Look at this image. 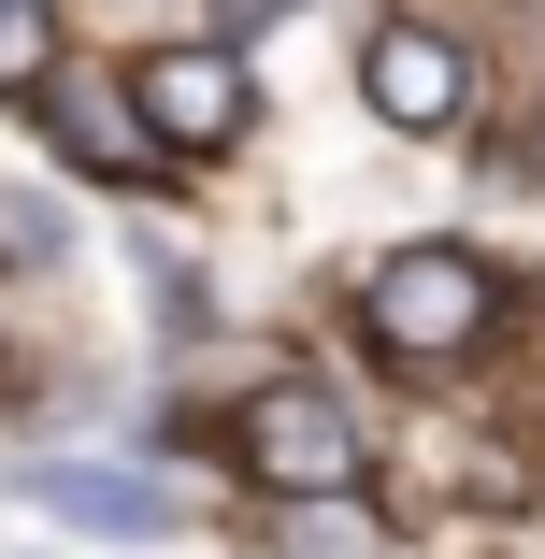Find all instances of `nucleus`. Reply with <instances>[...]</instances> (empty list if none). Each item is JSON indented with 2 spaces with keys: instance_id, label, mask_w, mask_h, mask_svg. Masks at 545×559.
<instances>
[{
  "instance_id": "nucleus-1",
  "label": "nucleus",
  "mask_w": 545,
  "mask_h": 559,
  "mask_svg": "<svg viewBox=\"0 0 545 559\" xmlns=\"http://www.w3.org/2000/svg\"><path fill=\"white\" fill-rule=\"evenodd\" d=\"M359 301H374V345L388 359H474L502 330V273L474 245H402V259H374Z\"/></svg>"
},
{
  "instance_id": "nucleus-2",
  "label": "nucleus",
  "mask_w": 545,
  "mask_h": 559,
  "mask_svg": "<svg viewBox=\"0 0 545 559\" xmlns=\"http://www.w3.org/2000/svg\"><path fill=\"white\" fill-rule=\"evenodd\" d=\"M230 460H245L259 488H287V502H345V488H359V416H345L331 388H259V402L230 416Z\"/></svg>"
},
{
  "instance_id": "nucleus-3",
  "label": "nucleus",
  "mask_w": 545,
  "mask_h": 559,
  "mask_svg": "<svg viewBox=\"0 0 545 559\" xmlns=\"http://www.w3.org/2000/svg\"><path fill=\"white\" fill-rule=\"evenodd\" d=\"M116 100L144 116V144H158V158H230V144H245V116H259L230 44H158V58L116 86Z\"/></svg>"
},
{
  "instance_id": "nucleus-4",
  "label": "nucleus",
  "mask_w": 545,
  "mask_h": 559,
  "mask_svg": "<svg viewBox=\"0 0 545 559\" xmlns=\"http://www.w3.org/2000/svg\"><path fill=\"white\" fill-rule=\"evenodd\" d=\"M359 86H374V116H388V130L446 144V130H460V100H474V58L430 29V15H388V29L359 44Z\"/></svg>"
},
{
  "instance_id": "nucleus-5",
  "label": "nucleus",
  "mask_w": 545,
  "mask_h": 559,
  "mask_svg": "<svg viewBox=\"0 0 545 559\" xmlns=\"http://www.w3.org/2000/svg\"><path fill=\"white\" fill-rule=\"evenodd\" d=\"M44 100H58V144H72L86 173H116V187H144V173H158V144H144V116H130L116 86H44Z\"/></svg>"
},
{
  "instance_id": "nucleus-6",
  "label": "nucleus",
  "mask_w": 545,
  "mask_h": 559,
  "mask_svg": "<svg viewBox=\"0 0 545 559\" xmlns=\"http://www.w3.org/2000/svg\"><path fill=\"white\" fill-rule=\"evenodd\" d=\"M29 502H58V516H86V531H173V488H144V474H72V460H44Z\"/></svg>"
},
{
  "instance_id": "nucleus-7",
  "label": "nucleus",
  "mask_w": 545,
  "mask_h": 559,
  "mask_svg": "<svg viewBox=\"0 0 545 559\" xmlns=\"http://www.w3.org/2000/svg\"><path fill=\"white\" fill-rule=\"evenodd\" d=\"M0 86H58V15H29V0H0Z\"/></svg>"
},
{
  "instance_id": "nucleus-8",
  "label": "nucleus",
  "mask_w": 545,
  "mask_h": 559,
  "mask_svg": "<svg viewBox=\"0 0 545 559\" xmlns=\"http://www.w3.org/2000/svg\"><path fill=\"white\" fill-rule=\"evenodd\" d=\"M287 559H388V545H374V516H345V502H301V516H287Z\"/></svg>"
}]
</instances>
